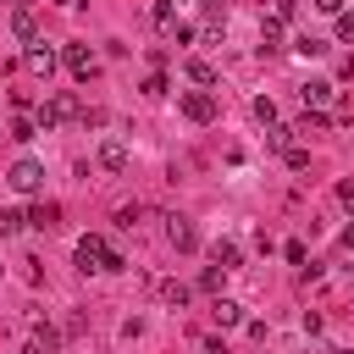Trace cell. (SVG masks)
<instances>
[{
  "label": "cell",
  "instance_id": "obj_1",
  "mask_svg": "<svg viewBox=\"0 0 354 354\" xmlns=\"http://www.w3.org/2000/svg\"><path fill=\"white\" fill-rule=\"evenodd\" d=\"M72 116H88V111L77 105V94H66V88H61L55 100H44V105H39V116H33V122H39L44 133H50L55 122H72Z\"/></svg>",
  "mask_w": 354,
  "mask_h": 354
},
{
  "label": "cell",
  "instance_id": "obj_2",
  "mask_svg": "<svg viewBox=\"0 0 354 354\" xmlns=\"http://www.w3.org/2000/svg\"><path fill=\"white\" fill-rule=\"evenodd\" d=\"M77 271H105V260H111V243L100 238V232H88V238H77Z\"/></svg>",
  "mask_w": 354,
  "mask_h": 354
},
{
  "label": "cell",
  "instance_id": "obj_3",
  "mask_svg": "<svg viewBox=\"0 0 354 354\" xmlns=\"http://www.w3.org/2000/svg\"><path fill=\"white\" fill-rule=\"evenodd\" d=\"M177 105H183L188 122H216V94H210V88H188Z\"/></svg>",
  "mask_w": 354,
  "mask_h": 354
},
{
  "label": "cell",
  "instance_id": "obj_4",
  "mask_svg": "<svg viewBox=\"0 0 354 354\" xmlns=\"http://www.w3.org/2000/svg\"><path fill=\"white\" fill-rule=\"evenodd\" d=\"M6 183H11L17 194H39V183H44V166H39L33 155H22V160L11 166V177H6Z\"/></svg>",
  "mask_w": 354,
  "mask_h": 354
},
{
  "label": "cell",
  "instance_id": "obj_5",
  "mask_svg": "<svg viewBox=\"0 0 354 354\" xmlns=\"http://www.w3.org/2000/svg\"><path fill=\"white\" fill-rule=\"evenodd\" d=\"M166 243H171L177 254H194V249H199V232H194V221H188V216H166Z\"/></svg>",
  "mask_w": 354,
  "mask_h": 354
},
{
  "label": "cell",
  "instance_id": "obj_6",
  "mask_svg": "<svg viewBox=\"0 0 354 354\" xmlns=\"http://www.w3.org/2000/svg\"><path fill=\"white\" fill-rule=\"evenodd\" d=\"M61 61H66V72H72V77H83V83L94 77V50H88V44H66V50H61Z\"/></svg>",
  "mask_w": 354,
  "mask_h": 354
},
{
  "label": "cell",
  "instance_id": "obj_7",
  "mask_svg": "<svg viewBox=\"0 0 354 354\" xmlns=\"http://www.w3.org/2000/svg\"><path fill=\"white\" fill-rule=\"evenodd\" d=\"M22 61H28V72H33V77H44V83H50V72H55V50H50V44H28V55H22Z\"/></svg>",
  "mask_w": 354,
  "mask_h": 354
},
{
  "label": "cell",
  "instance_id": "obj_8",
  "mask_svg": "<svg viewBox=\"0 0 354 354\" xmlns=\"http://www.w3.org/2000/svg\"><path fill=\"white\" fill-rule=\"evenodd\" d=\"M28 227H39V232H50V227H61V205H55V199H39V205L28 210Z\"/></svg>",
  "mask_w": 354,
  "mask_h": 354
},
{
  "label": "cell",
  "instance_id": "obj_9",
  "mask_svg": "<svg viewBox=\"0 0 354 354\" xmlns=\"http://www.w3.org/2000/svg\"><path fill=\"white\" fill-rule=\"evenodd\" d=\"M11 33H17L22 44H39V22H33V11H28V6H17V11H11Z\"/></svg>",
  "mask_w": 354,
  "mask_h": 354
},
{
  "label": "cell",
  "instance_id": "obj_10",
  "mask_svg": "<svg viewBox=\"0 0 354 354\" xmlns=\"http://www.w3.org/2000/svg\"><path fill=\"white\" fill-rule=\"evenodd\" d=\"M299 94H304V111H326L332 105V83H321V77H310Z\"/></svg>",
  "mask_w": 354,
  "mask_h": 354
},
{
  "label": "cell",
  "instance_id": "obj_11",
  "mask_svg": "<svg viewBox=\"0 0 354 354\" xmlns=\"http://www.w3.org/2000/svg\"><path fill=\"white\" fill-rule=\"evenodd\" d=\"M100 166L127 171V144H122V138H105V144H100Z\"/></svg>",
  "mask_w": 354,
  "mask_h": 354
},
{
  "label": "cell",
  "instance_id": "obj_12",
  "mask_svg": "<svg viewBox=\"0 0 354 354\" xmlns=\"http://www.w3.org/2000/svg\"><path fill=\"white\" fill-rule=\"evenodd\" d=\"M210 315H216V326H243V310H238L232 299H216V304H210Z\"/></svg>",
  "mask_w": 354,
  "mask_h": 354
},
{
  "label": "cell",
  "instance_id": "obj_13",
  "mask_svg": "<svg viewBox=\"0 0 354 354\" xmlns=\"http://www.w3.org/2000/svg\"><path fill=\"white\" fill-rule=\"evenodd\" d=\"M282 44V17H266L260 22V50H277Z\"/></svg>",
  "mask_w": 354,
  "mask_h": 354
},
{
  "label": "cell",
  "instance_id": "obj_14",
  "mask_svg": "<svg viewBox=\"0 0 354 354\" xmlns=\"http://www.w3.org/2000/svg\"><path fill=\"white\" fill-rule=\"evenodd\" d=\"M266 144L288 155V149H293V127H282V122H271V127H266Z\"/></svg>",
  "mask_w": 354,
  "mask_h": 354
},
{
  "label": "cell",
  "instance_id": "obj_15",
  "mask_svg": "<svg viewBox=\"0 0 354 354\" xmlns=\"http://www.w3.org/2000/svg\"><path fill=\"white\" fill-rule=\"evenodd\" d=\"M210 260H216L221 271H232V266H238V243H232V238H221V243L210 249Z\"/></svg>",
  "mask_w": 354,
  "mask_h": 354
},
{
  "label": "cell",
  "instance_id": "obj_16",
  "mask_svg": "<svg viewBox=\"0 0 354 354\" xmlns=\"http://www.w3.org/2000/svg\"><path fill=\"white\" fill-rule=\"evenodd\" d=\"M149 17H155V28H177V6H171V0H155Z\"/></svg>",
  "mask_w": 354,
  "mask_h": 354
},
{
  "label": "cell",
  "instance_id": "obj_17",
  "mask_svg": "<svg viewBox=\"0 0 354 354\" xmlns=\"http://www.w3.org/2000/svg\"><path fill=\"white\" fill-rule=\"evenodd\" d=\"M188 77H194L199 88H210V83H216V66H210V61H188Z\"/></svg>",
  "mask_w": 354,
  "mask_h": 354
},
{
  "label": "cell",
  "instance_id": "obj_18",
  "mask_svg": "<svg viewBox=\"0 0 354 354\" xmlns=\"http://www.w3.org/2000/svg\"><path fill=\"white\" fill-rule=\"evenodd\" d=\"M138 221H144V205H138V199H133V205H122V210H116V227H138Z\"/></svg>",
  "mask_w": 354,
  "mask_h": 354
},
{
  "label": "cell",
  "instance_id": "obj_19",
  "mask_svg": "<svg viewBox=\"0 0 354 354\" xmlns=\"http://www.w3.org/2000/svg\"><path fill=\"white\" fill-rule=\"evenodd\" d=\"M293 50H299V55H321V50H326V39H315V33H304V39H293Z\"/></svg>",
  "mask_w": 354,
  "mask_h": 354
},
{
  "label": "cell",
  "instance_id": "obj_20",
  "mask_svg": "<svg viewBox=\"0 0 354 354\" xmlns=\"http://www.w3.org/2000/svg\"><path fill=\"white\" fill-rule=\"evenodd\" d=\"M160 299H166V304H177V310H183V304H188V288H183V282H166V288H160Z\"/></svg>",
  "mask_w": 354,
  "mask_h": 354
},
{
  "label": "cell",
  "instance_id": "obj_21",
  "mask_svg": "<svg viewBox=\"0 0 354 354\" xmlns=\"http://www.w3.org/2000/svg\"><path fill=\"white\" fill-rule=\"evenodd\" d=\"M22 221H28V216H17V210H0V238H11V232H22Z\"/></svg>",
  "mask_w": 354,
  "mask_h": 354
},
{
  "label": "cell",
  "instance_id": "obj_22",
  "mask_svg": "<svg viewBox=\"0 0 354 354\" xmlns=\"http://www.w3.org/2000/svg\"><path fill=\"white\" fill-rule=\"evenodd\" d=\"M33 133H39L33 116H17V122H11V138H33Z\"/></svg>",
  "mask_w": 354,
  "mask_h": 354
},
{
  "label": "cell",
  "instance_id": "obj_23",
  "mask_svg": "<svg viewBox=\"0 0 354 354\" xmlns=\"http://www.w3.org/2000/svg\"><path fill=\"white\" fill-rule=\"evenodd\" d=\"M144 94H149V100H160V94H166V77H160V72H149V77H144Z\"/></svg>",
  "mask_w": 354,
  "mask_h": 354
},
{
  "label": "cell",
  "instance_id": "obj_24",
  "mask_svg": "<svg viewBox=\"0 0 354 354\" xmlns=\"http://www.w3.org/2000/svg\"><path fill=\"white\" fill-rule=\"evenodd\" d=\"M254 116H260V122H266V127H271V122H277V105H271V100H266V94H260V100H254Z\"/></svg>",
  "mask_w": 354,
  "mask_h": 354
},
{
  "label": "cell",
  "instance_id": "obj_25",
  "mask_svg": "<svg viewBox=\"0 0 354 354\" xmlns=\"http://www.w3.org/2000/svg\"><path fill=\"white\" fill-rule=\"evenodd\" d=\"M199 288H210V293H216V288H221V266H205V271H199Z\"/></svg>",
  "mask_w": 354,
  "mask_h": 354
},
{
  "label": "cell",
  "instance_id": "obj_26",
  "mask_svg": "<svg viewBox=\"0 0 354 354\" xmlns=\"http://www.w3.org/2000/svg\"><path fill=\"white\" fill-rule=\"evenodd\" d=\"M326 127V111H304V133H321Z\"/></svg>",
  "mask_w": 354,
  "mask_h": 354
},
{
  "label": "cell",
  "instance_id": "obj_27",
  "mask_svg": "<svg viewBox=\"0 0 354 354\" xmlns=\"http://www.w3.org/2000/svg\"><path fill=\"white\" fill-rule=\"evenodd\" d=\"M337 39H354V11H337Z\"/></svg>",
  "mask_w": 354,
  "mask_h": 354
},
{
  "label": "cell",
  "instance_id": "obj_28",
  "mask_svg": "<svg viewBox=\"0 0 354 354\" xmlns=\"http://www.w3.org/2000/svg\"><path fill=\"white\" fill-rule=\"evenodd\" d=\"M337 199H343V205L354 210V183H337Z\"/></svg>",
  "mask_w": 354,
  "mask_h": 354
},
{
  "label": "cell",
  "instance_id": "obj_29",
  "mask_svg": "<svg viewBox=\"0 0 354 354\" xmlns=\"http://www.w3.org/2000/svg\"><path fill=\"white\" fill-rule=\"evenodd\" d=\"M310 6H315V11H332V17L343 11V0H310Z\"/></svg>",
  "mask_w": 354,
  "mask_h": 354
},
{
  "label": "cell",
  "instance_id": "obj_30",
  "mask_svg": "<svg viewBox=\"0 0 354 354\" xmlns=\"http://www.w3.org/2000/svg\"><path fill=\"white\" fill-rule=\"evenodd\" d=\"M205 354H227V343L221 337H205Z\"/></svg>",
  "mask_w": 354,
  "mask_h": 354
},
{
  "label": "cell",
  "instance_id": "obj_31",
  "mask_svg": "<svg viewBox=\"0 0 354 354\" xmlns=\"http://www.w3.org/2000/svg\"><path fill=\"white\" fill-rule=\"evenodd\" d=\"M343 243H348V249H354V227H343Z\"/></svg>",
  "mask_w": 354,
  "mask_h": 354
},
{
  "label": "cell",
  "instance_id": "obj_32",
  "mask_svg": "<svg viewBox=\"0 0 354 354\" xmlns=\"http://www.w3.org/2000/svg\"><path fill=\"white\" fill-rule=\"evenodd\" d=\"M55 6H66V11H72V6H77V0H55Z\"/></svg>",
  "mask_w": 354,
  "mask_h": 354
},
{
  "label": "cell",
  "instance_id": "obj_33",
  "mask_svg": "<svg viewBox=\"0 0 354 354\" xmlns=\"http://www.w3.org/2000/svg\"><path fill=\"white\" fill-rule=\"evenodd\" d=\"M210 6H221V0H210Z\"/></svg>",
  "mask_w": 354,
  "mask_h": 354
},
{
  "label": "cell",
  "instance_id": "obj_34",
  "mask_svg": "<svg viewBox=\"0 0 354 354\" xmlns=\"http://www.w3.org/2000/svg\"><path fill=\"white\" fill-rule=\"evenodd\" d=\"M0 111H6V105H0Z\"/></svg>",
  "mask_w": 354,
  "mask_h": 354
}]
</instances>
